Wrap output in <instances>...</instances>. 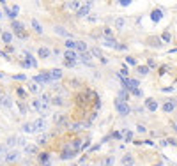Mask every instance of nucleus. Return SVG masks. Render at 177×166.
<instances>
[{
  "label": "nucleus",
  "instance_id": "1",
  "mask_svg": "<svg viewBox=\"0 0 177 166\" xmlns=\"http://www.w3.org/2000/svg\"><path fill=\"white\" fill-rule=\"evenodd\" d=\"M6 145L9 149H20V147H27V138L25 136H9L6 140Z\"/></svg>",
  "mask_w": 177,
  "mask_h": 166
},
{
  "label": "nucleus",
  "instance_id": "2",
  "mask_svg": "<svg viewBox=\"0 0 177 166\" xmlns=\"http://www.w3.org/2000/svg\"><path fill=\"white\" fill-rule=\"evenodd\" d=\"M2 161L7 163V164H9V163H11V164H13V163H20V161H21V152L16 150V149H11V150L2 157Z\"/></svg>",
  "mask_w": 177,
  "mask_h": 166
},
{
  "label": "nucleus",
  "instance_id": "3",
  "mask_svg": "<svg viewBox=\"0 0 177 166\" xmlns=\"http://www.w3.org/2000/svg\"><path fill=\"white\" fill-rule=\"evenodd\" d=\"M37 83V85H46V83H51L53 79H51V74H50V71H41L37 72L34 78H32Z\"/></svg>",
  "mask_w": 177,
  "mask_h": 166
},
{
  "label": "nucleus",
  "instance_id": "4",
  "mask_svg": "<svg viewBox=\"0 0 177 166\" xmlns=\"http://www.w3.org/2000/svg\"><path fill=\"white\" fill-rule=\"evenodd\" d=\"M50 108V104H46V102H42L39 97H35V99H32V102H30V110H34V111H42V113H46Z\"/></svg>",
  "mask_w": 177,
  "mask_h": 166
},
{
  "label": "nucleus",
  "instance_id": "5",
  "mask_svg": "<svg viewBox=\"0 0 177 166\" xmlns=\"http://www.w3.org/2000/svg\"><path fill=\"white\" fill-rule=\"evenodd\" d=\"M115 108H117V111H119L120 115H129L131 113L129 104L126 101H120V99H115Z\"/></svg>",
  "mask_w": 177,
  "mask_h": 166
},
{
  "label": "nucleus",
  "instance_id": "6",
  "mask_svg": "<svg viewBox=\"0 0 177 166\" xmlns=\"http://www.w3.org/2000/svg\"><path fill=\"white\" fill-rule=\"evenodd\" d=\"M21 67L25 69V67H37V60H35L28 51H25V60L21 62Z\"/></svg>",
  "mask_w": 177,
  "mask_h": 166
},
{
  "label": "nucleus",
  "instance_id": "7",
  "mask_svg": "<svg viewBox=\"0 0 177 166\" xmlns=\"http://www.w3.org/2000/svg\"><path fill=\"white\" fill-rule=\"evenodd\" d=\"M91 6H92V2H85V4H82V6H80V9L76 11V14L80 16V18L87 16L89 13H91Z\"/></svg>",
  "mask_w": 177,
  "mask_h": 166
},
{
  "label": "nucleus",
  "instance_id": "8",
  "mask_svg": "<svg viewBox=\"0 0 177 166\" xmlns=\"http://www.w3.org/2000/svg\"><path fill=\"white\" fill-rule=\"evenodd\" d=\"M11 29L18 34V36H21V34H25V25L23 23H20L18 20H14V21H11Z\"/></svg>",
  "mask_w": 177,
  "mask_h": 166
},
{
  "label": "nucleus",
  "instance_id": "9",
  "mask_svg": "<svg viewBox=\"0 0 177 166\" xmlns=\"http://www.w3.org/2000/svg\"><path fill=\"white\" fill-rule=\"evenodd\" d=\"M78 62H83L85 65L92 67V57H91V53H78Z\"/></svg>",
  "mask_w": 177,
  "mask_h": 166
},
{
  "label": "nucleus",
  "instance_id": "10",
  "mask_svg": "<svg viewBox=\"0 0 177 166\" xmlns=\"http://www.w3.org/2000/svg\"><path fill=\"white\" fill-rule=\"evenodd\" d=\"M32 124H34V131H35V133L46 129V120H44V118H35Z\"/></svg>",
  "mask_w": 177,
  "mask_h": 166
},
{
  "label": "nucleus",
  "instance_id": "11",
  "mask_svg": "<svg viewBox=\"0 0 177 166\" xmlns=\"http://www.w3.org/2000/svg\"><path fill=\"white\" fill-rule=\"evenodd\" d=\"M4 11H6V14L9 16V18H11V20H16V16H18V13H20V7H18V6H13V7L9 9V7H6L4 9Z\"/></svg>",
  "mask_w": 177,
  "mask_h": 166
},
{
  "label": "nucleus",
  "instance_id": "12",
  "mask_svg": "<svg viewBox=\"0 0 177 166\" xmlns=\"http://www.w3.org/2000/svg\"><path fill=\"white\" fill-rule=\"evenodd\" d=\"M53 32H55V34H58V36L66 37V39H71V37H74L73 34H71V32H67L66 29H62V27H58V25H57V27H53Z\"/></svg>",
  "mask_w": 177,
  "mask_h": 166
},
{
  "label": "nucleus",
  "instance_id": "13",
  "mask_svg": "<svg viewBox=\"0 0 177 166\" xmlns=\"http://www.w3.org/2000/svg\"><path fill=\"white\" fill-rule=\"evenodd\" d=\"M11 104H13V101H11V97L6 94L0 95V108H11Z\"/></svg>",
  "mask_w": 177,
  "mask_h": 166
},
{
  "label": "nucleus",
  "instance_id": "14",
  "mask_svg": "<svg viewBox=\"0 0 177 166\" xmlns=\"http://www.w3.org/2000/svg\"><path fill=\"white\" fill-rule=\"evenodd\" d=\"M91 57H96V58H99L103 64H108V60L103 57V53H101V50H99V48H92V50H91Z\"/></svg>",
  "mask_w": 177,
  "mask_h": 166
},
{
  "label": "nucleus",
  "instance_id": "15",
  "mask_svg": "<svg viewBox=\"0 0 177 166\" xmlns=\"http://www.w3.org/2000/svg\"><path fill=\"white\" fill-rule=\"evenodd\" d=\"M51 55V50L46 48V46H39V50H37V57L39 58H48Z\"/></svg>",
  "mask_w": 177,
  "mask_h": 166
},
{
  "label": "nucleus",
  "instance_id": "16",
  "mask_svg": "<svg viewBox=\"0 0 177 166\" xmlns=\"http://www.w3.org/2000/svg\"><path fill=\"white\" fill-rule=\"evenodd\" d=\"M161 18H163V9H152V13H151V20H152L154 23H158Z\"/></svg>",
  "mask_w": 177,
  "mask_h": 166
},
{
  "label": "nucleus",
  "instance_id": "17",
  "mask_svg": "<svg viewBox=\"0 0 177 166\" xmlns=\"http://www.w3.org/2000/svg\"><path fill=\"white\" fill-rule=\"evenodd\" d=\"M103 44H105V46H110V48H115V50H117V46H119V43H117L113 37H103Z\"/></svg>",
  "mask_w": 177,
  "mask_h": 166
},
{
  "label": "nucleus",
  "instance_id": "18",
  "mask_svg": "<svg viewBox=\"0 0 177 166\" xmlns=\"http://www.w3.org/2000/svg\"><path fill=\"white\" fill-rule=\"evenodd\" d=\"M122 164L124 166H133L135 164L133 156H131V154H124V156H122Z\"/></svg>",
  "mask_w": 177,
  "mask_h": 166
},
{
  "label": "nucleus",
  "instance_id": "19",
  "mask_svg": "<svg viewBox=\"0 0 177 166\" xmlns=\"http://www.w3.org/2000/svg\"><path fill=\"white\" fill-rule=\"evenodd\" d=\"M78 152H80V150H74V149H73V150H66V152L60 154V159H64V161H66V159H71V157H74Z\"/></svg>",
  "mask_w": 177,
  "mask_h": 166
},
{
  "label": "nucleus",
  "instance_id": "20",
  "mask_svg": "<svg viewBox=\"0 0 177 166\" xmlns=\"http://www.w3.org/2000/svg\"><path fill=\"white\" fill-rule=\"evenodd\" d=\"M13 39H14L13 32H2V41H4L6 44H11L13 43Z\"/></svg>",
  "mask_w": 177,
  "mask_h": 166
},
{
  "label": "nucleus",
  "instance_id": "21",
  "mask_svg": "<svg viewBox=\"0 0 177 166\" xmlns=\"http://www.w3.org/2000/svg\"><path fill=\"white\" fill-rule=\"evenodd\" d=\"M64 58H66V60H73V62H78V55L74 53V51H71V50L64 51Z\"/></svg>",
  "mask_w": 177,
  "mask_h": 166
},
{
  "label": "nucleus",
  "instance_id": "22",
  "mask_svg": "<svg viewBox=\"0 0 177 166\" xmlns=\"http://www.w3.org/2000/svg\"><path fill=\"white\" fill-rule=\"evenodd\" d=\"M145 108L151 110V111H156L158 110V102L154 99H145Z\"/></svg>",
  "mask_w": 177,
  "mask_h": 166
},
{
  "label": "nucleus",
  "instance_id": "23",
  "mask_svg": "<svg viewBox=\"0 0 177 166\" xmlns=\"http://www.w3.org/2000/svg\"><path fill=\"white\" fill-rule=\"evenodd\" d=\"M174 110H175V102L174 101H167L163 104V111H167V113H172Z\"/></svg>",
  "mask_w": 177,
  "mask_h": 166
},
{
  "label": "nucleus",
  "instance_id": "24",
  "mask_svg": "<svg viewBox=\"0 0 177 166\" xmlns=\"http://www.w3.org/2000/svg\"><path fill=\"white\" fill-rule=\"evenodd\" d=\"M74 48H76L80 53H87V50H89V46L83 43V41H76V44H74Z\"/></svg>",
  "mask_w": 177,
  "mask_h": 166
},
{
  "label": "nucleus",
  "instance_id": "25",
  "mask_svg": "<svg viewBox=\"0 0 177 166\" xmlns=\"http://www.w3.org/2000/svg\"><path fill=\"white\" fill-rule=\"evenodd\" d=\"M48 159H50V154H48V152H42V154H39V163H41V164L48 166V164H50Z\"/></svg>",
  "mask_w": 177,
  "mask_h": 166
},
{
  "label": "nucleus",
  "instance_id": "26",
  "mask_svg": "<svg viewBox=\"0 0 177 166\" xmlns=\"http://www.w3.org/2000/svg\"><path fill=\"white\" fill-rule=\"evenodd\" d=\"M50 74H51V79H53V81L62 78V71H60V69H51V71H50Z\"/></svg>",
  "mask_w": 177,
  "mask_h": 166
},
{
  "label": "nucleus",
  "instance_id": "27",
  "mask_svg": "<svg viewBox=\"0 0 177 166\" xmlns=\"http://www.w3.org/2000/svg\"><path fill=\"white\" fill-rule=\"evenodd\" d=\"M37 149H39L37 145H27V147H25V154H27V156H32V154L37 152Z\"/></svg>",
  "mask_w": 177,
  "mask_h": 166
},
{
  "label": "nucleus",
  "instance_id": "28",
  "mask_svg": "<svg viewBox=\"0 0 177 166\" xmlns=\"http://www.w3.org/2000/svg\"><path fill=\"white\" fill-rule=\"evenodd\" d=\"M50 138H51V134H48V133L41 134V138H37V145H44V143L50 140Z\"/></svg>",
  "mask_w": 177,
  "mask_h": 166
},
{
  "label": "nucleus",
  "instance_id": "29",
  "mask_svg": "<svg viewBox=\"0 0 177 166\" xmlns=\"http://www.w3.org/2000/svg\"><path fill=\"white\" fill-rule=\"evenodd\" d=\"M21 129H23V133H35V131H34V124H32V122L23 124V125H21Z\"/></svg>",
  "mask_w": 177,
  "mask_h": 166
},
{
  "label": "nucleus",
  "instance_id": "30",
  "mask_svg": "<svg viewBox=\"0 0 177 166\" xmlns=\"http://www.w3.org/2000/svg\"><path fill=\"white\" fill-rule=\"evenodd\" d=\"M32 27H34V30L35 32H39V34H42V25L37 20H32Z\"/></svg>",
  "mask_w": 177,
  "mask_h": 166
},
{
  "label": "nucleus",
  "instance_id": "31",
  "mask_svg": "<svg viewBox=\"0 0 177 166\" xmlns=\"http://www.w3.org/2000/svg\"><path fill=\"white\" fill-rule=\"evenodd\" d=\"M16 94H18V97H20V99H27V90H25V88H16Z\"/></svg>",
  "mask_w": 177,
  "mask_h": 166
},
{
  "label": "nucleus",
  "instance_id": "32",
  "mask_svg": "<svg viewBox=\"0 0 177 166\" xmlns=\"http://www.w3.org/2000/svg\"><path fill=\"white\" fill-rule=\"evenodd\" d=\"M64 118H66L64 113H55V115H53V122H55V124H62Z\"/></svg>",
  "mask_w": 177,
  "mask_h": 166
},
{
  "label": "nucleus",
  "instance_id": "33",
  "mask_svg": "<svg viewBox=\"0 0 177 166\" xmlns=\"http://www.w3.org/2000/svg\"><path fill=\"white\" fill-rule=\"evenodd\" d=\"M80 6H82L80 2H67V4H66V7L73 9V11H78V9H80Z\"/></svg>",
  "mask_w": 177,
  "mask_h": 166
},
{
  "label": "nucleus",
  "instance_id": "34",
  "mask_svg": "<svg viewBox=\"0 0 177 166\" xmlns=\"http://www.w3.org/2000/svg\"><path fill=\"white\" fill-rule=\"evenodd\" d=\"M161 43H172V36H170L168 32H163V36H161Z\"/></svg>",
  "mask_w": 177,
  "mask_h": 166
},
{
  "label": "nucleus",
  "instance_id": "35",
  "mask_svg": "<svg viewBox=\"0 0 177 166\" xmlns=\"http://www.w3.org/2000/svg\"><path fill=\"white\" fill-rule=\"evenodd\" d=\"M9 150H11V149H9L6 143H2V145H0V157H4V156H6Z\"/></svg>",
  "mask_w": 177,
  "mask_h": 166
},
{
  "label": "nucleus",
  "instance_id": "36",
  "mask_svg": "<svg viewBox=\"0 0 177 166\" xmlns=\"http://www.w3.org/2000/svg\"><path fill=\"white\" fill-rule=\"evenodd\" d=\"M74 44H76V41H73V39H66L64 46H66L67 50H73V48H74Z\"/></svg>",
  "mask_w": 177,
  "mask_h": 166
},
{
  "label": "nucleus",
  "instance_id": "37",
  "mask_svg": "<svg viewBox=\"0 0 177 166\" xmlns=\"http://www.w3.org/2000/svg\"><path fill=\"white\" fill-rule=\"evenodd\" d=\"M13 79H16V81H27V76L25 74H13Z\"/></svg>",
  "mask_w": 177,
  "mask_h": 166
},
{
  "label": "nucleus",
  "instance_id": "38",
  "mask_svg": "<svg viewBox=\"0 0 177 166\" xmlns=\"http://www.w3.org/2000/svg\"><path fill=\"white\" fill-rule=\"evenodd\" d=\"M62 97H51V102H50V104H55V106H60V104H62Z\"/></svg>",
  "mask_w": 177,
  "mask_h": 166
},
{
  "label": "nucleus",
  "instance_id": "39",
  "mask_svg": "<svg viewBox=\"0 0 177 166\" xmlns=\"http://www.w3.org/2000/svg\"><path fill=\"white\" fill-rule=\"evenodd\" d=\"M64 65H66V67H76L78 62H73V60H66V58H64Z\"/></svg>",
  "mask_w": 177,
  "mask_h": 166
},
{
  "label": "nucleus",
  "instance_id": "40",
  "mask_svg": "<svg viewBox=\"0 0 177 166\" xmlns=\"http://www.w3.org/2000/svg\"><path fill=\"white\" fill-rule=\"evenodd\" d=\"M136 71L140 72V74H147V72H149V67H145V65H138V67H136Z\"/></svg>",
  "mask_w": 177,
  "mask_h": 166
},
{
  "label": "nucleus",
  "instance_id": "41",
  "mask_svg": "<svg viewBox=\"0 0 177 166\" xmlns=\"http://www.w3.org/2000/svg\"><path fill=\"white\" fill-rule=\"evenodd\" d=\"M127 95H129V94H127V90H120V92H119V99H120V101H126Z\"/></svg>",
  "mask_w": 177,
  "mask_h": 166
},
{
  "label": "nucleus",
  "instance_id": "42",
  "mask_svg": "<svg viewBox=\"0 0 177 166\" xmlns=\"http://www.w3.org/2000/svg\"><path fill=\"white\" fill-rule=\"evenodd\" d=\"M122 134H124V138H126V141H131V140H133V133H131V131H124Z\"/></svg>",
  "mask_w": 177,
  "mask_h": 166
},
{
  "label": "nucleus",
  "instance_id": "43",
  "mask_svg": "<svg viewBox=\"0 0 177 166\" xmlns=\"http://www.w3.org/2000/svg\"><path fill=\"white\" fill-rule=\"evenodd\" d=\"M113 161H115L113 157H106L105 161H103V166H113Z\"/></svg>",
  "mask_w": 177,
  "mask_h": 166
},
{
  "label": "nucleus",
  "instance_id": "44",
  "mask_svg": "<svg viewBox=\"0 0 177 166\" xmlns=\"http://www.w3.org/2000/svg\"><path fill=\"white\" fill-rule=\"evenodd\" d=\"M124 25H126V20H124V18H119V20H117V29H124Z\"/></svg>",
  "mask_w": 177,
  "mask_h": 166
},
{
  "label": "nucleus",
  "instance_id": "45",
  "mask_svg": "<svg viewBox=\"0 0 177 166\" xmlns=\"http://www.w3.org/2000/svg\"><path fill=\"white\" fill-rule=\"evenodd\" d=\"M103 34H105V37H112V29L110 27H103Z\"/></svg>",
  "mask_w": 177,
  "mask_h": 166
},
{
  "label": "nucleus",
  "instance_id": "46",
  "mask_svg": "<svg viewBox=\"0 0 177 166\" xmlns=\"http://www.w3.org/2000/svg\"><path fill=\"white\" fill-rule=\"evenodd\" d=\"M110 138H113V140H120V138H122V133L115 131V133H112V134H110Z\"/></svg>",
  "mask_w": 177,
  "mask_h": 166
},
{
  "label": "nucleus",
  "instance_id": "47",
  "mask_svg": "<svg viewBox=\"0 0 177 166\" xmlns=\"http://www.w3.org/2000/svg\"><path fill=\"white\" fill-rule=\"evenodd\" d=\"M131 94L136 95V97H142V95H143V92H142L140 88H135V90H131Z\"/></svg>",
  "mask_w": 177,
  "mask_h": 166
},
{
  "label": "nucleus",
  "instance_id": "48",
  "mask_svg": "<svg viewBox=\"0 0 177 166\" xmlns=\"http://www.w3.org/2000/svg\"><path fill=\"white\" fill-rule=\"evenodd\" d=\"M28 90H30L32 94H35V92H37V85H35V83H30V85H28Z\"/></svg>",
  "mask_w": 177,
  "mask_h": 166
},
{
  "label": "nucleus",
  "instance_id": "49",
  "mask_svg": "<svg viewBox=\"0 0 177 166\" xmlns=\"http://www.w3.org/2000/svg\"><path fill=\"white\" fill-rule=\"evenodd\" d=\"M129 4H131V0H120V2H119V6H120V7H127Z\"/></svg>",
  "mask_w": 177,
  "mask_h": 166
},
{
  "label": "nucleus",
  "instance_id": "50",
  "mask_svg": "<svg viewBox=\"0 0 177 166\" xmlns=\"http://www.w3.org/2000/svg\"><path fill=\"white\" fill-rule=\"evenodd\" d=\"M126 62H127V64H131V65H136V60H135L133 57H129V55L126 57Z\"/></svg>",
  "mask_w": 177,
  "mask_h": 166
},
{
  "label": "nucleus",
  "instance_id": "51",
  "mask_svg": "<svg viewBox=\"0 0 177 166\" xmlns=\"http://www.w3.org/2000/svg\"><path fill=\"white\" fill-rule=\"evenodd\" d=\"M28 106H27V104H23V102H21V104H20V113H27V111H28Z\"/></svg>",
  "mask_w": 177,
  "mask_h": 166
},
{
  "label": "nucleus",
  "instance_id": "52",
  "mask_svg": "<svg viewBox=\"0 0 177 166\" xmlns=\"http://www.w3.org/2000/svg\"><path fill=\"white\" fill-rule=\"evenodd\" d=\"M149 43H151V44H154V46H161V41H158V39H151Z\"/></svg>",
  "mask_w": 177,
  "mask_h": 166
},
{
  "label": "nucleus",
  "instance_id": "53",
  "mask_svg": "<svg viewBox=\"0 0 177 166\" xmlns=\"http://www.w3.org/2000/svg\"><path fill=\"white\" fill-rule=\"evenodd\" d=\"M152 67H156V62L154 60H149V69H152Z\"/></svg>",
  "mask_w": 177,
  "mask_h": 166
},
{
  "label": "nucleus",
  "instance_id": "54",
  "mask_svg": "<svg viewBox=\"0 0 177 166\" xmlns=\"http://www.w3.org/2000/svg\"><path fill=\"white\" fill-rule=\"evenodd\" d=\"M136 129H138V133H145V127H143V125H136Z\"/></svg>",
  "mask_w": 177,
  "mask_h": 166
},
{
  "label": "nucleus",
  "instance_id": "55",
  "mask_svg": "<svg viewBox=\"0 0 177 166\" xmlns=\"http://www.w3.org/2000/svg\"><path fill=\"white\" fill-rule=\"evenodd\" d=\"M96 20H98V16H94V14H92V16H89V21H92V23H94Z\"/></svg>",
  "mask_w": 177,
  "mask_h": 166
},
{
  "label": "nucleus",
  "instance_id": "56",
  "mask_svg": "<svg viewBox=\"0 0 177 166\" xmlns=\"http://www.w3.org/2000/svg\"><path fill=\"white\" fill-rule=\"evenodd\" d=\"M2 78H6V74H4V72L0 71V79H2Z\"/></svg>",
  "mask_w": 177,
  "mask_h": 166
},
{
  "label": "nucleus",
  "instance_id": "57",
  "mask_svg": "<svg viewBox=\"0 0 177 166\" xmlns=\"http://www.w3.org/2000/svg\"><path fill=\"white\" fill-rule=\"evenodd\" d=\"M80 166H92V164H80Z\"/></svg>",
  "mask_w": 177,
  "mask_h": 166
},
{
  "label": "nucleus",
  "instance_id": "58",
  "mask_svg": "<svg viewBox=\"0 0 177 166\" xmlns=\"http://www.w3.org/2000/svg\"><path fill=\"white\" fill-rule=\"evenodd\" d=\"M73 166H80V164H73Z\"/></svg>",
  "mask_w": 177,
  "mask_h": 166
},
{
  "label": "nucleus",
  "instance_id": "59",
  "mask_svg": "<svg viewBox=\"0 0 177 166\" xmlns=\"http://www.w3.org/2000/svg\"><path fill=\"white\" fill-rule=\"evenodd\" d=\"M0 18H2V13H0Z\"/></svg>",
  "mask_w": 177,
  "mask_h": 166
},
{
  "label": "nucleus",
  "instance_id": "60",
  "mask_svg": "<svg viewBox=\"0 0 177 166\" xmlns=\"http://www.w3.org/2000/svg\"><path fill=\"white\" fill-rule=\"evenodd\" d=\"M0 95H2V90H0Z\"/></svg>",
  "mask_w": 177,
  "mask_h": 166
},
{
  "label": "nucleus",
  "instance_id": "61",
  "mask_svg": "<svg viewBox=\"0 0 177 166\" xmlns=\"http://www.w3.org/2000/svg\"><path fill=\"white\" fill-rule=\"evenodd\" d=\"M170 166H175V164H170Z\"/></svg>",
  "mask_w": 177,
  "mask_h": 166
},
{
  "label": "nucleus",
  "instance_id": "62",
  "mask_svg": "<svg viewBox=\"0 0 177 166\" xmlns=\"http://www.w3.org/2000/svg\"><path fill=\"white\" fill-rule=\"evenodd\" d=\"M158 166H161V164H158Z\"/></svg>",
  "mask_w": 177,
  "mask_h": 166
}]
</instances>
